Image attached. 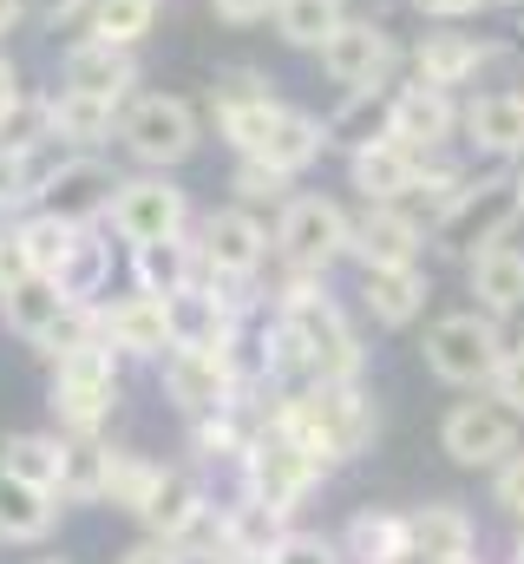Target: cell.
<instances>
[{
  "label": "cell",
  "instance_id": "cell-23",
  "mask_svg": "<svg viewBox=\"0 0 524 564\" xmlns=\"http://www.w3.org/2000/svg\"><path fill=\"white\" fill-rule=\"evenodd\" d=\"M53 525H59V492H46L33 479H13L0 466V539L7 545H40V539H53Z\"/></svg>",
  "mask_w": 524,
  "mask_h": 564
},
{
  "label": "cell",
  "instance_id": "cell-11",
  "mask_svg": "<svg viewBox=\"0 0 524 564\" xmlns=\"http://www.w3.org/2000/svg\"><path fill=\"white\" fill-rule=\"evenodd\" d=\"M439 446L452 466H505L518 453V414L499 401H459L439 426Z\"/></svg>",
  "mask_w": 524,
  "mask_h": 564
},
{
  "label": "cell",
  "instance_id": "cell-29",
  "mask_svg": "<svg viewBox=\"0 0 524 564\" xmlns=\"http://www.w3.org/2000/svg\"><path fill=\"white\" fill-rule=\"evenodd\" d=\"M321 144H328V119H308V112H295V106H282V119L269 126V139L250 151L262 164H275V171H308L315 158H321Z\"/></svg>",
  "mask_w": 524,
  "mask_h": 564
},
{
  "label": "cell",
  "instance_id": "cell-43",
  "mask_svg": "<svg viewBox=\"0 0 524 564\" xmlns=\"http://www.w3.org/2000/svg\"><path fill=\"white\" fill-rule=\"evenodd\" d=\"M485 388H492V401H499V408L524 414V341L499 355V368H492V381H485Z\"/></svg>",
  "mask_w": 524,
  "mask_h": 564
},
{
  "label": "cell",
  "instance_id": "cell-49",
  "mask_svg": "<svg viewBox=\"0 0 524 564\" xmlns=\"http://www.w3.org/2000/svg\"><path fill=\"white\" fill-rule=\"evenodd\" d=\"M13 106H20V66H13V59L0 53V119H7Z\"/></svg>",
  "mask_w": 524,
  "mask_h": 564
},
{
  "label": "cell",
  "instance_id": "cell-5",
  "mask_svg": "<svg viewBox=\"0 0 524 564\" xmlns=\"http://www.w3.org/2000/svg\"><path fill=\"white\" fill-rule=\"evenodd\" d=\"M348 230L354 217L328 197H282V217H275V257L295 270V276H321L335 257H348Z\"/></svg>",
  "mask_w": 524,
  "mask_h": 564
},
{
  "label": "cell",
  "instance_id": "cell-15",
  "mask_svg": "<svg viewBox=\"0 0 524 564\" xmlns=\"http://www.w3.org/2000/svg\"><path fill=\"white\" fill-rule=\"evenodd\" d=\"M419 243H426V230H419V217H413L406 204H368V210L354 217V230H348V257H354L361 270L419 263Z\"/></svg>",
  "mask_w": 524,
  "mask_h": 564
},
{
  "label": "cell",
  "instance_id": "cell-46",
  "mask_svg": "<svg viewBox=\"0 0 524 564\" xmlns=\"http://www.w3.org/2000/svg\"><path fill=\"white\" fill-rule=\"evenodd\" d=\"M217 7V20H230V26H256L275 13V0H210Z\"/></svg>",
  "mask_w": 524,
  "mask_h": 564
},
{
  "label": "cell",
  "instance_id": "cell-14",
  "mask_svg": "<svg viewBox=\"0 0 524 564\" xmlns=\"http://www.w3.org/2000/svg\"><path fill=\"white\" fill-rule=\"evenodd\" d=\"M321 66H328V79L348 86V93L387 86V73H393L387 26H374V20H341V26L328 33V46H321Z\"/></svg>",
  "mask_w": 524,
  "mask_h": 564
},
{
  "label": "cell",
  "instance_id": "cell-42",
  "mask_svg": "<svg viewBox=\"0 0 524 564\" xmlns=\"http://www.w3.org/2000/svg\"><path fill=\"white\" fill-rule=\"evenodd\" d=\"M288 191V171H275V164H262V158H243L237 164V197L243 204H275Z\"/></svg>",
  "mask_w": 524,
  "mask_h": 564
},
{
  "label": "cell",
  "instance_id": "cell-44",
  "mask_svg": "<svg viewBox=\"0 0 524 564\" xmlns=\"http://www.w3.org/2000/svg\"><path fill=\"white\" fill-rule=\"evenodd\" d=\"M492 506H499L505 519H518V525H524V453H512V459L492 473Z\"/></svg>",
  "mask_w": 524,
  "mask_h": 564
},
{
  "label": "cell",
  "instance_id": "cell-32",
  "mask_svg": "<svg viewBox=\"0 0 524 564\" xmlns=\"http://www.w3.org/2000/svg\"><path fill=\"white\" fill-rule=\"evenodd\" d=\"M492 59V46H479V40H466V33H426L419 46H413V66H419V79L426 86H459V79H472L479 66Z\"/></svg>",
  "mask_w": 524,
  "mask_h": 564
},
{
  "label": "cell",
  "instance_id": "cell-25",
  "mask_svg": "<svg viewBox=\"0 0 524 564\" xmlns=\"http://www.w3.org/2000/svg\"><path fill=\"white\" fill-rule=\"evenodd\" d=\"M348 564H413V525L406 512H354L341 532Z\"/></svg>",
  "mask_w": 524,
  "mask_h": 564
},
{
  "label": "cell",
  "instance_id": "cell-33",
  "mask_svg": "<svg viewBox=\"0 0 524 564\" xmlns=\"http://www.w3.org/2000/svg\"><path fill=\"white\" fill-rule=\"evenodd\" d=\"M341 20H348L341 0H275V33L288 46H308V53H321Z\"/></svg>",
  "mask_w": 524,
  "mask_h": 564
},
{
  "label": "cell",
  "instance_id": "cell-41",
  "mask_svg": "<svg viewBox=\"0 0 524 564\" xmlns=\"http://www.w3.org/2000/svg\"><path fill=\"white\" fill-rule=\"evenodd\" d=\"M269 564H348V558H341V545L321 539V532H282L275 552H269Z\"/></svg>",
  "mask_w": 524,
  "mask_h": 564
},
{
  "label": "cell",
  "instance_id": "cell-30",
  "mask_svg": "<svg viewBox=\"0 0 524 564\" xmlns=\"http://www.w3.org/2000/svg\"><path fill=\"white\" fill-rule=\"evenodd\" d=\"M466 139L492 158H512L524 151V93H485L466 106Z\"/></svg>",
  "mask_w": 524,
  "mask_h": 564
},
{
  "label": "cell",
  "instance_id": "cell-21",
  "mask_svg": "<svg viewBox=\"0 0 524 564\" xmlns=\"http://www.w3.org/2000/svg\"><path fill=\"white\" fill-rule=\"evenodd\" d=\"M406 525H413V564H459L479 545V525L452 499H433V506L406 512Z\"/></svg>",
  "mask_w": 524,
  "mask_h": 564
},
{
  "label": "cell",
  "instance_id": "cell-52",
  "mask_svg": "<svg viewBox=\"0 0 524 564\" xmlns=\"http://www.w3.org/2000/svg\"><path fill=\"white\" fill-rule=\"evenodd\" d=\"M512 564H524V532H518V539H512Z\"/></svg>",
  "mask_w": 524,
  "mask_h": 564
},
{
  "label": "cell",
  "instance_id": "cell-51",
  "mask_svg": "<svg viewBox=\"0 0 524 564\" xmlns=\"http://www.w3.org/2000/svg\"><path fill=\"white\" fill-rule=\"evenodd\" d=\"M223 564H269V552H223Z\"/></svg>",
  "mask_w": 524,
  "mask_h": 564
},
{
  "label": "cell",
  "instance_id": "cell-36",
  "mask_svg": "<svg viewBox=\"0 0 524 564\" xmlns=\"http://www.w3.org/2000/svg\"><path fill=\"white\" fill-rule=\"evenodd\" d=\"M381 86H368V93H348V106L328 119V139H341V144H374V139H387V106L374 99Z\"/></svg>",
  "mask_w": 524,
  "mask_h": 564
},
{
  "label": "cell",
  "instance_id": "cell-10",
  "mask_svg": "<svg viewBox=\"0 0 524 564\" xmlns=\"http://www.w3.org/2000/svg\"><path fill=\"white\" fill-rule=\"evenodd\" d=\"M512 217H524L518 184H466V197L439 217V243H446L452 257H479V250L505 243Z\"/></svg>",
  "mask_w": 524,
  "mask_h": 564
},
{
  "label": "cell",
  "instance_id": "cell-4",
  "mask_svg": "<svg viewBox=\"0 0 524 564\" xmlns=\"http://www.w3.org/2000/svg\"><path fill=\"white\" fill-rule=\"evenodd\" d=\"M197 139H204L197 132V106L177 99V93H144V99H131L125 119H119V144H125L144 171L184 164L197 151Z\"/></svg>",
  "mask_w": 524,
  "mask_h": 564
},
{
  "label": "cell",
  "instance_id": "cell-8",
  "mask_svg": "<svg viewBox=\"0 0 524 564\" xmlns=\"http://www.w3.org/2000/svg\"><path fill=\"white\" fill-rule=\"evenodd\" d=\"M164 394L204 421L230 401H243V368H237V348H171L164 355Z\"/></svg>",
  "mask_w": 524,
  "mask_h": 564
},
{
  "label": "cell",
  "instance_id": "cell-50",
  "mask_svg": "<svg viewBox=\"0 0 524 564\" xmlns=\"http://www.w3.org/2000/svg\"><path fill=\"white\" fill-rule=\"evenodd\" d=\"M13 20H20V0H0V40L13 33Z\"/></svg>",
  "mask_w": 524,
  "mask_h": 564
},
{
  "label": "cell",
  "instance_id": "cell-48",
  "mask_svg": "<svg viewBox=\"0 0 524 564\" xmlns=\"http://www.w3.org/2000/svg\"><path fill=\"white\" fill-rule=\"evenodd\" d=\"M419 13H433V20H466V13H479L485 0H413Z\"/></svg>",
  "mask_w": 524,
  "mask_h": 564
},
{
  "label": "cell",
  "instance_id": "cell-6",
  "mask_svg": "<svg viewBox=\"0 0 524 564\" xmlns=\"http://www.w3.org/2000/svg\"><path fill=\"white\" fill-rule=\"evenodd\" d=\"M499 355H505V335H499V322L479 315V308L439 315V322L426 328V368H433L446 388H485L492 368H499Z\"/></svg>",
  "mask_w": 524,
  "mask_h": 564
},
{
  "label": "cell",
  "instance_id": "cell-34",
  "mask_svg": "<svg viewBox=\"0 0 524 564\" xmlns=\"http://www.w3.org/2000/svg\"><path fill=\"white\" fill-rule=\"evenodd\" d=\"M157 473H164V466H151L144 453L112 446V453H106V506H125L131 519H138L144 499H151V486H157Z\"/></svg>",
  "mask_w": 524,
  "mask_h": 564
},
{
  "label": "cell",
  "instance_id": "cell-28",
  "mask_svg": "<svg viewBox=\"0 0 524 564\" xmlns=\"http://www.w3.org/2000/svg\"><path fill=\"white\" fill-rule=\"evenodd\" d=\"M53 99V139L59 144H106L119 132V119H125V106H112V99H92V93H73V86H59V93H46Z\"/></svg>",
  "mask_w": 524,
  "mask_h": 564
},
{
  "label": "cell",
  "instance_id": "cell-38",
  "mask_svg": "<svg viewBox=\"0 0 524 564\" xmlns=\"http://www.w3.org/2000/svg\"><path fill=\"white\" fill-rule=\"evenodd\" d=\"M20 237H26V257H33V270L40 276H53L59 263H66V250H73V224H59V217H46V210H33V217H20Z\"/></svg>",
  "mask_w": 524,
  "mask_h": 564
},
{
  "label": "cell",
  "instance_id": "cell-7",
  "mask_svg": "<svg viewBox=\"0 0 524 564\" xmlns=\"http://www.w3.org/2000/svg\"><path fill=\"white\" fill-rule=\"evenodd\" d=\"M119 184H125V177H119L106 158H92V151H66V158H59V171L46 177V191H40V204H33V210L59 217V224H73V230H92L99 217H112Z\"/></svg>",
  "mask_w": 524,
  "mask_h": 564
},
{
  "label": "cell",
  "instance_id": "cell-16",
  "mask_svg": "<svg viewBox=\"0 0 524 564\" xmlns=\"http://www.w3.org/2000/svg\"><path fill=\"white\" fill-rule=\"evenodd\" d=\"M210 512H217V506H210L204 479H197V473H184V466H164V473H157V486H151V499H144V512H138V525H144L151 539L184 545Z\"/></svg>",
  "mask_w": 524,
  "mask_h": 564
},
{
  "label": "cell",
  "instance_id": "cell-37",
  "mask_svg": "<svg viewBox=\"0 0 524 564\" xmlns=\"http://www.w3.org/2000/svg\"><path fill=\"white\" fill-rule=\"evenodd\" d=\"M157 20V0H99L92 7V33L112 40V46H138Z\"/></svg>",
  "mask_w": 524,
  "mask_h": 564
},
{
  "label": "cell",
  "instance_id": "cell-47",
  "mask_svg": "<svg viewBox=\"0 0 524 564\" xmlns=\"http://www.w3.org/2000/svg\"><path fill=\"white\" fill-rule=\"evenodd\" d=\"M119 564H190V558H184V552H177L171 539H144V545H131V552H125Z\"/></svg>",
  "mask_w": 524,
  "mask_h": 564
},
{
  "label": "cell",
  "instance_id": "cell-2",
  "mask_svg": "<svg viewBox=\"0 0 524 564\" xmlns=\"http://www.w3.org/2000/svg\"><path fill=\"white\" fill-rule=\"evenodd\" d=\"M119 348H106L99 335L73 341L53 355V381H46V408L73 440H99V426L119 414Z\"/></svg>",
  "mask_w": 524,
  "mask_h": 564
},
{
  "label": "cell",
  "instance_id": "cell-31",
  "mask_svg": "<svg viewBox=\"0 0 524 564\" xmlns=\"http://www.w3.org/2000/svg\"><path fill=\"white\" fill-rule=\"evenodd\" d=\"M53 282H59V295H66V302L92 308V302L106 295V282H112V243H106L99 230H79V237H73V250H66V263L53 270Z\"/></svg>",
  "mask_w": 524,
  "mask_h": 564
},
{
  "label": "cell",
  "instance_id": "cell-17",
  "mask_svg": "<svg viewBox=\"0 0 524 564\" xmlns=\"http://www.w3.org/2000/svg\"><path fill=\"white\" fill-rule=\"evenodd\" d=\"M59 86L125 106V93L138 86V59H131V46H112V40L86 33V40H73V46H66V59H59Z\"/></svg>",
  "mask_w": 524,
  "mask_h": 564
},
{
  "label": "cell",
  "instance_id": "cell-3",
  "mask_svg": "<svg viewBox=\"0 0 524 564\" xmlns=\"http://www.w3.org/2000/svg\"><path fill=\"white\" fill-rule=\"evenodd\" d=\"M321 473H328V466H321V459H315L295 433H282L275 421H269L256 440L243 446V479H250V499H262V506H269V512H282V519H288V512H295L315 486H321Z\"/></svg>",
  "mask_w": 524,
  "mask_h": 564
},
{
  "label": "cell",
  "instance_id": "cell-9",
  "mask_svg": "<svg viewBox=\"0 0 524 564\" xmlns=\"http://www.w3.org/2000/svg\"><path fill=\"white\" fill-rule=\"evenodd\" d=\"M106 224H112L119 243H164V237H184L190 197H184L164 171H144V177H125V184H119Z\"/></svg>",
  "mask_w": 524,
  "mask_h": 564
},
{
  "label": "cell",
  "instance_id": "cell-18",
  "mask_svg": "<svg viewBox=\"0 0 524 564\" xmlns=\"http://www.w3.org/2000/svg\"><path fill=\"white\" fill-rule=\"evenodd\" d=\"M275 119H282V99L262 86L256 73H230V79L217 86V132L237 144V158H250V151L269 139Z\"/></svg>",
  "mask_w": 524,
  "mask_h": 564
},
{
  "label": "cell",
  "instance_id": "cell-22",
  "mask_svg": "<svg viewBox=\"0 0 524 564\" xmlns=\"http://www.w3.org/2000/svg\"><path fill=\"white\" fill-rule=\"evenodd\" d=\"M204 276V250L190 237H164V243H131V282L144 295H184L190 282Z\"/></svg>",
  "mask_w": 524,
  "mask_h": 564
},
{
  "label": "cell",
  "instance_id": "cell-39",
  "mask_svg": "<svg viewBox=\"0 0 524 564\" xmlns=\"http://www.w3.org/2000/svg\"><path fill=\"white\" fill-rule=\"evenodd\" d=\"M46 139H53V99H26L20 93V106L0 119V151H33Z\"/></svg>",
  "mask_w": 524,
  "mask_h": 564
},
{
  "label": "cell",
  "instance_id": "cell-40",
  "mask_svg": "<svg viewBox=\"0 0 524 564\" xmlns=\"http://www.w3.org/2000/svg\"><path fill=\"white\" fill-rule=\"evenodd\" d=\"M106 453L99 440H73V459H66V492L59 499H106Z\"/></svg>",
  "mask_w": 524,
  "mask_h": 564
},
{
  "label": "cell",
  "instance_id": "cell-53",
  "mask_svg": "<svg viewBox=\"0 0 524 564\" xmlns=\"http://www.w3.org/2000/svg\"><path fill=\"white\" fill-rule=\"evenodd\" d=\"M518 204H524V177H518Z\"/></svg>",
  "mask_w": 524,
  "mask_h": 564
},
{
  "label": "cell",
  "instance_id": "cell-13",
  "mask_svg": "<svg viewBox=\"0 0 524 564\" xmlns=\"http://www.w3.org/2000/svg\"><path fill=\"white\" fill-rule=\"evenodd\" d=\"M197 250H204V270H210V276L250 282L262 263H269V230L256 224V210H250V204H237V210H210V217H204Z\"/></svg>",
  "mask_w": 524,
  "mask_h": 564
},
{
  "label": "cell",
  "instance_id": "cell-27",
  "mask_svg": "<svg viewBox=\"0 0 524 564\" xmlns=\"http://www.w3.org/2000/svg\"><path fill=\"white\" fill-rule=\"evenodd\" d=\"M466 276H472V295L485 302V315H518L524 308V250L492 243V250L466 257Z\"/></svg>",
  "mask_w": 524,
  "mask_h": 564
},
{
  "label": "cell",
  "instance_id": "cell-19",
  "mask_svg": "<svg viewBox=\"0 0 524 564\" xmlns=\"http://www.w3.org/2000/svg\"><path fill=\"white\" fill-rule=\"evenodd\" d=\"M452 126H459V112H452V99H446V86H426V79H413V86H400L387 99V139L413 144V151H433V144L452 139Z\"/></svg>",
  "mask_w": 524,
  "mask_h": 564
},
{
  "label": "cell",
  "instance_id": "cell-24",
  "mask_svg": "<svg viewBox=\"0 0 524 564\" xmlns=\"http://www.w3.org/2000/svg\"><path fill=\"white\" fill-rule=\"evenodd\" d=\"M361 302H368V315H374V322L406 328V322H419V308H426V270H419V263L361 270Z\"/></svg>",
  "mask_w": 524,
  "mask_h": 564
},
{
  "label": "cell",
  "instance_id": "cell-35",
  "mask_svg": "<svg viewBox=\"0 0 524 564\" xmlns=\"http://www.w3.org/2000/svg\"><path fill=\"white\" fill-rule=\"evenodd\" d=\"M282 532H288L282 512H269L262 499H243V506L223 512V552H275Z\"/></svg>",
  "mask_w": 524,
  "mask_h": 564
},
{
  "label": "cell",
  "instance_id": "cell-26",
  "mask_svg": "<svg viewBox=\"0 0 524 564\" xmlns=\"http://www.w3.org/2000/svg\"><path fill=\"white\" fill-rule=\"evenodd\" d=\"M66 459H73V433H7L0 440V466L46 492H66Z\"/></svg>",
  "mask_w": 524,
  "mask_h": 564
},
{
  "label": "cell",
  "instance_id": "cell-1",
  "mask_svg": "<svg viewBox=\"0 0 524 564\" xmlns=\"http://www.w3.org/2000/svg\"><path fill=\"white\" fill-rule=\"evenodd\" d=\"M282 433H295L321 466H341L354 453H368L374 440V401L354 381H302L295 394H282V408L269 414Z\"/></svg>",
  "mask_w": 524,
  "mask_h": 564
},
{
  "label": "cell",
  "instance_id": "cell-54",
  "mask_svg": "<svg viewBox=\"0 0 524 564\" xmlns=\"http://www.w3.org/2000/svg\"><path fill=\"white\" fill-rule=\"evenodd\" d=\"M459 564H479V558H459Z\"/></svg>",
  "mask_w": 524,
  "mask_h": 564
},
{
  "label": "cell",
  "instance_id": "cell-12",
  "mask_svg": "<svg viewBox=\"0 0 524 564\" xmlns=\"http://www.w3.org/2000/svg\"><path fill=\"white\" fill-rule=\"evenodd\" d=\"M92 322H99V341L119 348V355H131V361H164V355L177 348L171 302H164V295H144V289L106 302V308H92Z\"/></svg>",
  "mask_w": 524,
  "mask_h": 564
},
{
  "label": "cell",
  "instance_id": "cell-20",
  "mask_svg": "<svg viewBox=\"0 0 524 564\" xmlns=\"http://www.w3.org/2000/svg\"><path fill=\"white\" fill-rule=\"evenodd\" d=\"M419 164H426V151H413V144L400 139H374L354 151V191L368 197V204H406L413 197V184H419Z\"/></svg>",
  "mask_w": 524,
  "mask_h": 564
},
{
  "label": "cell",
  "instance_id": "cell-45",
  "mask_svg": "<svg viewBox=\"0 0 524 564\" xmlns=\"http://www.w3.org/2000/svg\"><path fill=\"white\" fill-rule=\"evenodd\" d=\"M26 276H40V270H33L26 237H20V224H13V230H0V295H7V289H20Z\"/></svg>",
  "mask_w": 524,
  "mask_h": 564
}]
</instances>
